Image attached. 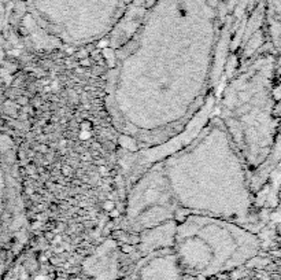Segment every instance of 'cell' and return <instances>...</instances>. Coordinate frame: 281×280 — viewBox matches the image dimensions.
Here are the masks:
<instances>
[{
    "mask_svg": "<svg viewBox=\"0 0 281 280\" xmlns=\"http://www.w3.org/2000/svg\"><path fill=\"white\" fill-rule=\"evenodd\" d=\"M174 248L184 268L203 272L243 262L258 252V240L228 218L188 214L176 228Z\"/></svg>",
    "mask_w": 281,
    "mask_h": 280,
    "instance_id": "cell-1",
    "label": "cell"
},
{
    "mask_svg": "<svg viewBox=\"0 0 281 280\" xmlns=\"http://www.w3.org/2000/svg\"><path fill=\"white\" fill-rule=\"evenodd\" d=\"M126 0H36L38 10L44 21L51 26L64 29L76 22L78 26L103 29L112 26L118 16H121Z\"/></svg>",
    "mask_w": 281,
    "mask_h": 280,
    "instance_id": "cell-2",
    "label": "cell"
},
{
    "mask_svg": "<svg viewBox=\"0 0 281 280\" xmlns=\"http://www.w3.org/2000/svg\"><path fill=\"white\" fill-rule=\"evenodd\" d=\"M265 20L273 43L281 47V0H265Z\"/></svg>",
    "mask_w": 281,
    "mask_h": 280,
    "instance_id": "cell-4",
    "label": "cell"
},
{
    "mask_svg": "<svg viewBox=\"0 0 281 280\" xmlns=\"http://www.w3.org/2000/svg\"><path fill=\"white\" fill-rule=\"evenodd\" d=\"M20 209L16 165L8 143L0 134V238L16 226Z\"/></svg>",
    "mask_w": 281,
    "mask_h": 280,
    "instance_id": "cell-3",
    "label": "cell"
}]
</instances>
